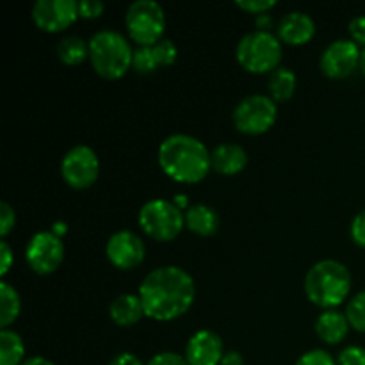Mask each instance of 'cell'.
<instances>
[{"label":"cell","instance_id":"6da1fadb","mask_svg":"<svg viewBox=\"0 0 365 365\" xmlns=\"http://www.w3.org/2000/svg\"><path fill=\"white\" fill-rule=\"evenodd\" d=\"M138 296L146 317L159 323L175 321L195 303V278L178 266H160L143 278Z\"/></svg>","mask_w":365,"mask_h":365},{"label":"cell","instance_id":"7a4b0ae2","mask_svg":"<svg viewBox=\"0 0 365 365\" xmlns=\"http://www.w3.org/2000/svg\"><path fill=\"white\" fill-rule=\"evenodd\" d=\"M157 163L164 175L180 184H198L212 170L210 150L189 134H171L157 150Z\"/></svg>","mask_w":365,"mask_h":365},{"label":"cell","instance_id":"3957f363","mask_svg":"<svg viewBox=\"0 0 365 365\" xmlns=\"http://www.w3.org/2000/svg\"><path fill=\"white\" fill-rule=\"evenodd\" d=\"M351 273L342 262L334 259L319 260L305 277V294L323 310L337 309L351 292Z\"/></svg>","mask_w":365,"mask_h":365},{"label":"cell","instance_id":"277c9868","mask_svg":"<svg viewBox=\"0 0 365 365\" xmlns=\"http://www.w3.org/2000/svg\"><path fill=\"white\" fill-rule=\"evenodd\" d=\"M88 45L93 70L102 78L118 81L132 68L134 50L121 32L103 29L91 36Z\"/></svg>","mask_w":365,"mask_h":365},{"label":"cell","instance_id":"5b68a950","mask_svg":"<svg viewBox=\"0 0 365 365\" xmlns=\"http://www.w3.org/2000/svg\"><path fill=\"white\" fill-rule=\"evenodd\" d=\"M284 46L271 31H255L242 36L235 48L237 63L250 73H271L280 66Z\"/></svg>","mask_w":365,"mask_h":365},{"label":"cell","instance_id":"8992f818","mask_svg":"<svg viewBox=\"0 0 365 365\" xmlns=\"http://www.w3.org/2000/svg\"><path fill=\"white\" fill-rule=\"evenodd\" d=\"M138 223L148 237L159 242H170L184 230L185 214L171 200L153 198L141 207Z\"/></svg>","mask_w":365,"mask_h":365},{"label":"cell","instance_id":"52a82bcc","mask_svg":"<svg viewBox=\"0 0 365 365\" xmlns=\"http://www.w3.org/2000/svg\"><path fill=\"white\" fill-rule=\"evenodd\" d=\"M125 27L138 46H153L163 39L166 14L155 0H135L125 14Z\"/></svg>","mask_w":365,"mask_h":365},{"label":"cell","instance_id":"ba28073f","mask_svg":"<svg viewBox=\"0 0 365 365\" xmlns=\"http://www.w3.org/2000/svg\"><path fill=\"white\" fill-rule=\"evenodd\" d=\"M278 118V106L269 95H248L235 106L232 120L235 128L246 135L266 134Z\"/></svg>","mask_w":365,"mask_h":365},{"label":"cell","instance_id":"9c48e42d","mask_svg":"<svg viewBox=\"0 0 365 365\" xmlns=\"http://www.w3.org/2000/svg\"><path fill=\"white\" fill-rule=\"evenodd\" d=\"M61 175L71 189H88L98 180L100 160L91 146L77 145L68 150L61 163Z\"/></svg>","mask_w":365,"mask_h":365},{"label":"cell","instance_id":"30bf717a","mask_svg":"<svg viewBox=\"0 0 365 365\" xmlns=\"http://www.w3.org/2000/svg\"><path fill=\"white\" fill-rule=\"evenodd\" d=\"M25 260L36 274H52L64 260L63 239L57 237L52 230L36 232L27 242Z\"/></svg>","mask_w":365,"mask_h":365},{"label":"cell","instance_id":"8fae6325","mask_svg":"<svg viewBox=\"0 0 365 365\" xmlns=\"http://www.w3.org/2000/svg\"><path fill=\"white\" fill-rule=\"evenodd\" d=\"M362 48L351 39H335L323 50L319 66L328 78H346L360 70Z\"/></svg>","mask_w":365,"mask_h":365},{"label":"cell","instance_id":"7c38bea8","mask_svg":"<svg viewBox=\"0 0 365 365\" xmlns=\"http://www.w3.org/2000/svg\"><path fill=\"white\" fill-rule=\"evenodd\" d=\"M106 255L114 267L130 271L143 264L146 248L143 239L130 230H118L109 237L106 245Z\"/></svg>","mask_w":365,"mask_h":365},{"label":"cell","instance_id":"4fadbf2b","mask_svg":"<svg viewBox=\"0 0 365 365\" xmlns=\"http://www.w3.org/2000/svg\"><path fill=\"white\" fill-rule=\"evenodd\" d=\"M78 18V2L75 0H38L32 6V20L41 31L61 32Z\"/></svg>","mask_w":365,"mask_h":365},{"label":"cell","instance_id":"5bb4252c","mask_svg":"<svg viewBox=\"0 0 365 365\" xmlns=\"http://www.w3.org/2000/svg\"><path fill=\"white\" fill-rule=\"evenodd\" d=\"M225 346L220 335L212 330H198L185 346V360L189 365H220Z\"/></svg>","mask_w":365,"mask_h":365},{"label":"cell","instance_id":"9a60e30c","mask_svg":"<svg viewBox=\"0 0 365 365\" xmlns=\"http://www.w3.org/2000/svg\"><path fill=\"white\" fill-rule=\"evenodd\" d=\"M316 34V21L303 11H291L278 24V38L282 43L299 46L309 43Z\"/></svg>","mask_w":365,"mask_h":365},{"label":"cell","instance_id":"2e32d148","mask_svg":"<svg viewBox=\"0 0 365 365\" xmlns=\"http://www.w3.org/2000/svg\"><path fill=\"white\" fill-rule=\"evenodd\" d=\"M212 160V170L225 177H234L239 175L248 164V153L241 145L235 143H221L210 152Z\"/></svg>","mask_w":365,"mask_h":365},{"label":"cell","instance_id":"e0dca14e","mask_svg":"<svg viewBox=\"0 0 365 365\" xmlns=\"http://www.w3.org/2000/svg\"><path fill=\"white\" fill-rule=\"evenodd\" d=\"M349 321L346 314L339 312L337 309L323 310L316 319V335L324 344H339L344 341L349 334Z\"/></svg>","mask_w":365,"mask_h":365},{"label":"cell","instance_id":"ac0fdd59","mask_svg":"<svg viewBox=\"0 0 365 365\" xmlns=\"http://www.w3.org/2000/svg\"><path fill=\"white\" fill-rule=\"evenodd\" d=\"M145 316L141 298L138 294H120L110 302L109 317L118 327H134Z\"/></svg>","mask_w":365,"mask_h":365},{"label":"cell","instance_id":"d6986e66","mask_svg":"<svg viewBox=\"0 0 365 365\" xmlns=\"http://www.w3.org/2000/svg\"><path fill=\"white\" fill-rule=\"evenodd\" d=\"M185 227L195 235L210 237L220 228V216L212 207L205 203H196L185 210Z\"/></svg>","mask_w":365,"mask_h":365},{"label":"cell","instance_id":"ffe728a7","mask_svg":"<svg viewBox=\"0 0 365 365\" xmlns=\"http://www.w3.org/2000/svg\"><path fill=\"white\" fill-rule=\"evenodd\" d=\"M296 84H298V78H296L294 71L287 66H278L277 70L269 73L267 91H269V96L274 102L284 103L294 96Z\"/></svg>","mask_w":365,"mask_h":365},{"label":"cell","instance_id":"44dd1931","mask_svg":"<svg viewBox=\"0 0 365 365\" xmlns=\"http://www.w3.org/2000/svg\"><path fill=\"white\" fill-rule=\"evenodd\" d=\"M25 344L16 331H0V365H21L25 362Z\"/></svg>","mask_w":365,"mask_h":365},{"label":"cell","instance_id":"7402d4cb","mask_svg":"<svg viewBox=\"0 0 365 365\" xmlns=\"http://www.w3.org/2000/svg\"><path fill=\"white\" fill-rule=\"evenodd\" d=\"M21 310V299L16 289L6 280L0 282V327L6 330L18 319Z\"/></svg>","mask_w":365,"mask_h":365},{"label":"cell","instance_id":"603a6c76","mask_svg":"<svg viewBox=\"0 0 365 365\" xmlns=\"http://www.w3.org/2000/svg\"><path fill=\"white\" fill-rule=\"evenodd\" d=\"M57 57L68 66H77L89 59V45L81 36H66L57 45Z\"/></svg>","mask_w":365,"mask_h":365},{"label":"cell","instance_id":"cb8c5ba5","mask_svg":"<svg viewBox=\"0 0 365 365\" xmlns=\"http://www.w3.org/2000/svg\"><path fill=\"white\" fill-rule=\"evenodd\" d=\"M344 314L353 330L365 334V291L359 292L349 299Z\"/></svg>","mask_w":365,"mask_h":365},{"label":"cell","instance_id":"d4e9b609","mask_svg":"<svg viewBox=\"0 0 365 365\" xmlns=\"http://www.w3.org/2000/svg\"><path fill=\"white\" fill-rule=\"evenodd\" d=\"M132 68H134L138 73L148 75L153 73L157 70V61L153 56L152 46H138L134 50V57H132Z\"/></svg>","mask_w":365,"mask_h":365},{"label":"cell","instance_id":"484cf974","mask_svg":"<svg viewBox=\"0 0 365 365\" xmlns=\"http://www.w3.org/2000/svg\"><path fill=\"white\" fill-rule=\"evenodd\" d=\"M152 50H153V56H155L157 66L159 68L171 66L178 57V48L177 45H175V41H171V39H166V38H163L159 43H155V45L152 46Z\"/></svg>","mask_w":365,"mask_h":365},{"label":"cell","instance_id":"4316f807","mask_svg":"<svg viewBox=\"0 0 365 365\" xmlns=\"http://www.w3.org/2000/svg\"><path fill=\"white\" fill-rule=\"evenodd\" d=\"M294 365H337V360L324 349H310L303 353Z\"/></svg>","mask_w":365,"mask_h":365},{"label":"cell","instance_id":"83f0119b","mask_svg":"<svg viewBox=\"0 0 365 365\" xmlns=\"http://www.w3.org/2000/svg\"><path fill=\"white\" fill-rule=\"evenodd\" d=\"M337 365H365V348L348 346L337 356Z\"/></svg>","mask_w":365,"mask_h":365},{"label":"cell","instance_id":"f1b7e54d","mask_svg":"<svg viewBox=\"0 0 365 365\" xmlns=\"http://www.w3.org/2000/svg\"><path fill=\"white\" fill-rule=\"evenodd\" d=\"M16 225V212L7 202L0 203V237L6 239Z\"/></svg>","mask_w":365,"mask_h":365},{"label":"cell","instance_id":"f546056e","mask_svg":"<svg viewBox=\"0 0 365 365\" xmlns=\"http://www.w3.org/2000/svg\"><path fill=\"white\" fill-rule=\"evenodd\" d=\"M235 6L239 9L246 11V13H252V14H266L267 11L273 9L277 6L274 0H235Z\"/></svg>","mask_w":365,"mask_h":365},{"label":"cell","instance_id":"4dcf8cb0","mask_svg":"<svg viewBox=\"0 0 365 365\" xmlns=\"http://www.w3.org/2000/svg\"><path fill=\"white\" fill-rule=\"evenodd\" d=\"M103 11H106V4L98 2V0H81L78 2V18L95 20V18L102 16Z\"/></svg>","mask_w":365,"mask_h":365},{"label":"cell","instance_id":"1f68e13d","mask_svg":"<svg viewBox=\"0 0 365 365\" xmlns=\"http://www.w3.org/2000/svg\"><path fill=\"white\" fill-rule=\"evenodd\" d=\"M349 234H351L353 242L360 248H365V209L360 210L351 221V227H349Z\"/></svg>","mask_w":365,"mask_h":365},{"label":"cell","instance_id":"d6a6232c","mask_svg":"<svg viewBox=\"0 0 365 365\" xmlns=\"http://www.w3.org/2000/svg\"><path fill=\"white\" fill-rule=\"evenodd\" d=\"M146 365H189V364L187 360H185V356L178 355V353L163 351L153 355Z\"/></svg>","mask_w":365,"mask_h":365},{"label":"cell","instance_id":"836d02e7","mask_svg":"<svg viewBox=\"0 0 365 365\" xmlns=\"http://www.w3.org/2000/svg\"><path fill=\"white\" fill-rule=\"evenodd\" d=\"M349 36H351V41H355L359 46H364L365 48V16L360 14V16H355L348 25Z\"/></svg>","mask_w":365,"mask_h":365},{"label":"cell","instance_id":"e575fe53","mask_svg":"<svg viewBox=\"0 0 365 365\" xmlns=\"http://www.w3.org/2000/svg\"><path fill=\"white\" fill-rule=\"evenodd\" d=\"M13 262H14L13 250H11V246L7 245L6 239H2V241H0V277L4 278L7 273H9Z\"/></svg>","mask_w":365,"mask_h":365},{"label":"cell","instance_id":"d590c367","mask_svg":"<svg viewBox=\"0 0 365 365\" xmlns=\"http://www.w3.org/2000/svg\"><path fill=\"white\" fill-rule=\"evenodd\" d=\"M109 365H143V362L134 355V353L125 351V353H120V355L114 356V359L110 360Z\"/></svg>","mask_w":365,"mask_h":365},{"label":"cell","instance_id":"8d00e7d4","mask_svg":"<svg viewBox=\"0 0 365 365\" xmlns=\"http://www.w3.org/2000/svg\"><path fill=\"white\" fill-rule=\"evenodd\" d=\"M220 365H245V359L239 351L232 349V351H225L223 360H221Z\"/></svg>","mask_w":365,"mask_h":365},{"label":"cell","instance_id":"74e56055","mask_svg":"<svg viewBox=\"0 0 365 365\" xmlns=\"http://www.w3.org/2000/svg\"><path fill=\"white\" fill-rule=\"evenodd\" d=\"M21 365H56L52 360L45 359V356H31V359L25 360Z\"/></svg>","mask_w":365,"mask_h":365},{"label":"cell","instance_id":"f35d334b","mask_svg":"<svg viewBox=\"0 0 365 365\" xmlns=\"http://www.w3.org/2000/svg\"><path fill=\"white\" fill-rule=\"evenodd\" d=\"M52 232L57 235V237H63V235L68 232L66 223H63V221H56V223L52 225Z\"/></svg>","mask_w":365,"mask_h":365},{"label":"cell","instance_id":"ab89813d","mask_svg":"<svg viewBox=\"0 0 365 365\" xmlns=\"http://www.w3.org/2000/svg\"><path fill=\"white\" fill-rule=\"evenodd\" d=\"M171 202H173L175 205L182 210V212H184V209L187 207V203H189V198L185 195H177L173 200H171Z\"/></svg>","mask_w":365,"mask_h":365},{"label":"cell","instance_id":"60d3db41","mask_svg":"<svg viewBox=\"0 0 365 365\" xmlns=\"http://www.w3.org/2000/svg\"><path fill=\"white\" fill-rule=\"evenodd\" d=\"M360 71L365 77V48H362V57H360Z\"/></svg>","mask_w":365,"mask_h":365}]
</instances>
